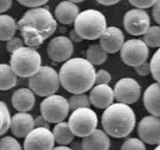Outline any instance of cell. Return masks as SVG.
Listing matches in <instances>:
<instances>
[{
	"mask_svg": "<svg viewBox=\"0 0 160 150\" xmlns=\"http://www.w3.org/2000/svg\"><path fill=\"white\" fill-rule=\"evenodd\" d=\"M40 53L32 47L22 46L12 52L10 66L15 75L21 77H30L41 68Z\"/></svg>",
	"mask_w": 160,
	"mask_h": 150,
	"instance_id": "obj_5",
	"label": "cell"
},
{
	"mask_svg": "<svg viewBox=\"0 0 160 150\" xmlns=\"http://www.w3.org/2000/svg\"><path fill=\"white\" fill-rule=\"evenodd\" d=\"M52 150H73L72 148H70L67 146H58V147H55L53 148Z\"/></svg>",
	"mask_w": 160,
	"mask_h": 150,
	"instance_id": "obj_42",
	"label": "cell"
},
{
	"mask_svg": "<svg viewBox=\"0 0 160 150\" xmlns=\"http://www.w3.org/2000/svg\"><path fill=\"white\" fill-rule=\"evenodd\" d=\"M149 65L152 76L158 83H160V47L153 54Z\"/></svg>",
	"mask_w": 160,
	"mask_h": 150,
	"instance_id": "obj_29",
	"label": "cell"
},
{
	"mask_svg": "<svg viewBox=\"0 0 160 150\" xmlns=\"http://www.w3.org/2000/svg\"><path fill=\"white\" fill-rule=\"evenodd\" d=\"M17 23L8 14L0 15V41H8L14 36Z\"/></svg>",
	"mask_w": 160,
	"mask_h": 150,
	"instance_id": "obj_23",
	"label": "cell"
},
{
	"mask_svg": "<svg viewBox=\"0 0 160 150\" xmlns=\"http://www.w3.org/2000/svg\"><path fill=\"white\" fill-rule=\"evenodd\" d=\"M52 134L55 143L59 146H67L71 143L74 139L75 135L69 128V123L67 122H61L56 123L53 127Z\"/></svg>",
	"mask_w": 160,
	"mask_h": 150,
	"instance_id": "obj_22",
	"label": "cell"
},
{
	"mask_svg": "<svg viewBox=\"0 0 160 150\" xmlns=\"http://www.w3.org/2000/svg\"><path fill=\"white\" fill-rule=\"evenodd\" d=\"M120 57L126 65L135 68L147 60L149 47L141 39L127 40L120 50Z\"/></svg>",
	"mask_w": 160,
	"mask_h": 150,
	"instance_id": "obj_9",
	"label": "cell"
},
{
	"mask_svg": "<svg viewBox=\"0 0 160 150\" xmlns=\"http://www.w3.org/2000/svg\"><path fill=\"white\" fill-rule=\"evenodd\" d=\"M132 6L139 9H145L153 6L158 0H128Z\"/></svg>",
	"mask_w": 160,
	"mask_h": 150,
	"instance_id": "obj_34",
	"label": "cell"
},
{
	"mask_svg": "<svg viewBox=\"0 0 160 150\" xmlns=\"http://www.w3.org/2000/svg\"><path fill=\"white\" fill-rule=\"evenodd\" d=\"M74 26V29L83 39L94 40L100 38L107 29V22L102 12L87 9L79 12L75 20Z\"/></svg>",
	"mask_w": 160,
	"mask_h": 150,
	"instance_id": "obj_4",
	"label": "cell"
},
{
	"mask_svg": "<svg viewBox=\"0 0 160 150\" xmlns=\"http://www.w3.org/2000/svg\"><path fill=\"white\" fill-rule=\"evenodd\" d=\"M70 2H73V3H81V2H83V1H85V0H69Z\"/></svg>",
	"mask_w": 160,
	"mask_h": 150,
	"instance_id": "obj_43",
	"label": "cell"
},
{
	"mask_svg": "<svg viewBox=\"0 0 160 150\" xmlns=\"http://www.w3.org/2000/svg\"><path fill=\"white\" fill-rule=\"evenodd\" d=\"M115 99L120 103L130 105L136 102L141 95V86L137 81L131 77L122 78L114 87Z\"/></svg>",
	"mask_w": 160,
	"mask_h": 150,
	"instance_id": "obj_12",
	"label": "cell"
},
{
	"mask_svg": "<svg viewBox=\"0 0 160 150\" xmlns=\"http://www.w3.org/2000/svg\"><path fill=\"white\" fill-rule=\"evenodd\" d=\"M86 60L92 65H101L107 60V52L100 45H92L86 51Z\"/></svg>",
	"mask_w": 160,
	"mask_h": 150,
	"instance_id": "obj_25",
	"label": "cell"
},
{
	"mask_svg": "<svg viewBox=\"0 0 160 150\" xmlns=\"http://www.w3.org/2000/svg\"><path fill=\"white\" fill-rule=\"evenodd\" d=\"M24 43L36 47L53 34L57 22L52 12L45 7H35L26 12L17 23Z\"/></svg>",
	"mask_w": 160,
	"mask_h": 150,
	"instance_id": "obj_1",
	"label": "cell"
},
{
	"mask_svg": "<svg viewBox=\"0 0 160 150\" xmlns=\"http://www.w3.org/2000/svg\"><path fill=\"white\" fill-rule=\"evenodd\" d=\"M0 150H22V145L12 136L0 138Z\"/></svg>",
	"mask_w": 160,
	"mask_h": 150,
	"instance_id": "obj_30",
	"label": "cell"
},
{
	"mask_svg": "<svg viewBox=\"0 0 160 150\" xmlns=\"http://www.w3.org/2000/svg\"><path fill=\"white\" fill-rule=\"evenodd\" d=\"M120 150H146V146L141 138H130L125 140Z\"/></svg>",
	"mask_w": 160,
	"mask_h": 150,
	"instance_id": "obj_31",
	"label": "cell"
},
{
	"mask_svg": "<svg viewBox=\"0 0 160 150\" xmlns=\"http://www.w3.org/2000/svg\"><path fill=\"white\" fill-rule=\"evenodd\" d=\"M150 25V18L143 9H132L126 12L124 16V27L132 36L144 35Z\"/></svg>",
	"mask_w": 160,
	"mask_h": 150,
	"instance_id": "obj_11",
	"label": "cell"
},
{
	"mask_svg": "<svg viewBox=\"0 0 160 150\" xmlns=\"http://www.w3.org/2000/svg\"><path fill=\"white\" fill-rule=\"evenodd\" d=\"M12 116L6 104L0 101V136L4 135L10 129Z\"/></svg>",
	"mask_w": 160,
	"mask_h": 150,
	"instance_id": "obj_27",
	"label": "cell"
},
{
	"mask_svg": "<svg viewBox=\"0 0 160 150\" xmlns=\"http://www.w3.org/2000/svg\"><path fill=\"white\" fill-rule=\"evenodd\" d=\"M68 123L75 136L85 138L97 129L98 116L90 108H80L73 110Z\"/></svg>",
	"mask_w": 160,
	"mask_h": 150,
	"instance_id": "obj_7",
	"label": "cell"
},
{
	"mask_svg": "<svg viewBox=\"0 0 160 150\" xmlns=\"http://www.w3.org/2000/svg\"><path fill=\"white\" fill-rule=\"evenodd\" d=\"M135 114L129 105L124 103L111 104L105 109L102 116L104 132L113 138H121L128 136L134 129Z\"/></svg>",
	"mask_w": 160,
	"mask_h": 150,
	"instance_id": "obj_3",
	"label": "cell"
},
{
	"mask_svg": "<svg viewBox=\"0 0 160 150\" xmlns=\"http://www.w3.org/2000/svg\"><path fill=\"white\" fill-rule=\"evenodd\" d=\"M111 81V75L105 69H100L95 75L96 85H108Z\"/></svg>",
	"mask_w": 160,
	"mask_h": 150,
	"instance_id": "obj_32",
	"label": "cell"
},
{
	"mask_svg": "<svg viewBox=\"0 0 160 150\" xmlns=\"http://www.w3.org/2000/svg\"><path fill=\"white\" fill-rule=\"evenodd\" d=\"M78 14H79L78 6L69 0H64L59 3L54 10L55 19L59 22L66 25L74 22Z\"/></svg>",
	"mask_w": 160,
	"mask_h": 150,
	"instance_id": "obj_21",
	"label": "cell"
},
{
	"mask_svg": "<svg viewBox=\"0 0 160 150\" xmlns=\"http://www.w3.org/2000/svg\"><path fill=\"white\" fill-rule=\"evenodd\" d=\"M89 99L92 106L102 109L113 104L115 99L114 90L109 85H96L92 88Z\"/></svg>",
	"mask_w": 160,
	"mask_h": 150,
	"instance_id": "obj_17",
	"label": "cell"
},
{
	"mask_svg": "<svg viewBox=\"0 0 160 150\" xmlns=\"http://www.w3.org/2000/svg\"><path fill=\"white\" fill-rule=\"evenodd\" d=\"M81 144L83 150H109L110 139L104 131L96 129L90 135L83 138Z\"/></svg>",
	"mask_w": 160,
	"mask_h": 150,
	"instance_id": "obj_18",
	"label": "cell"
},
{
	"mask_svg": "<svg viewBox=\"0 0 160 150\" xmlns=\"http://www.w3.org/2000/svg\"><path fill=\"white\" fill-rule=\"evenodd\" d=\"M35 128V119L27 112H18L12 116V133L16 138H25Z\"/></svg>",
	"mask_w": 160,
	"mask_h": 150,
	"instance_id": "obj_16",
	"label": "cell"
},
{
	"mask_svg": "<svg viewBox=\"0 0 160 150\" xmlns=\"http://www.w3.org/2000/svg\"><path fill=\"white\" fill-rule=\"evenodd\" d=\"M22 39L20 38V37L13 36L10 40L7 41V43H6V50H7V52H9L10 53H12V52H14L16 50H18L21 47H22Z\"/></svg>",
	"mask_w": 160,
	"mask_h": 150,
	"instance_id": "obj_33",
	"label": "cell"
},
{
	"mask_svg": "<svg viewBox=\"0 0 160 150\" xmlns=\"http://www.w3.org/2000/svg\"><path fill=\"white\" fill-rule=\"evenodd\" d=\"M12 0H0V13L5 12L10 9Z\"/></svg>",
	"mask_w": 160,
	"mask_h": 150,
	"instance_id": "obj_39",
	"label": "cell"
},
{
	"mask_svg": "<svg viewBox=\"0 0 160 150\" xmlns=\"http://www.w3.org/2000/svg\"><path fill=\"white\" fill-rule=\"evenodd\" d=\"M143 103L148 112L160 117V83L151 84L144 92Z\"/></svg>",
	"mask_w": 160,
	"mask_h": 150,
	"instance_id": "obj_20",
	"label": "cell"
},
{
	"mask_svg": "<svg viewBox=\"0 0 160 150\" xmlns=\"http://www.w3.org/2000/svg\"><path fill=\"white\" fill-rule=\"evenodd\" d=\"M69 39L73 42H76V43H79L81 41H83L84 39L81 37L79 36V34L75 30V29H72L70 32H69Z\"/></svg>",
	"mask_w": 160,
	"mask_h": 150,
	"instance_id": "obj_40",
	"label": "cell"
},
{
	"mask_svg": "<svg viewBox=\"0 0 160 150\" xmlns=\"http://www.w3.org/2000/svg\"><path fill=\"white\" fill-rule=\"evenodd\" d=\"M143 41L150 47H160V26H151L143 35Z\"/></svg>",
	"mask_w": 160,
	"mask_h": 150,
	"instance_id": "obj_26",
	"label": "cell"
},
{
	"mask_svg": "<svg viewBox=\"0 0 160 150\" xmlns=\"http://www.w3.org/2000/svg\"><path fill=\"white\" fill-rule=\"evenodd\" d=\"M54 138L50 129L35 127L25 137L24 150H52L54 148Z\"/></svg>",
	"mask_w": 160,
	"mask_h": 150,
	"instance_id": "obj_10",
	"label": "cell"
},
{
	"mask_svg": "<svg viewBox=\"0 0 160 150\" xmlns=\"http://www.w3.org/2000/svg\"><path fill=\"white\" fill-rule=\"evenodd\" d=\"M60 85L59 74L49 66H41L38 71L29 79V89L41 97L55 94Z\"/></svg>",
	"mask_w": 160,
	"mask_h": 150,
	"instance_id": "obj_6",
	"label": "cell"
},
{
	"mask_svg": "<svg viewBox=\"0 0 160 150\" xmlns=\"http://www.w3.org/2000/svg\"><path fill=\"white\" fill-rule=\"evenodd\" d=\"M152 15H153L155 22L160 25V0H158L156 2V4L153 6Z\"/></svg>",
	"mask_w": 160,
	"mask_h": 150,
	"instance_id": "obj_38",
	"label": "cell"
},
{
	"mask_svg": "<svg viewBox=\"0 0 160 150\" xmlns=\"http://www.w3.org/2000/svg\"><path fill=\"white\" fill-rule=\"evenodd\" d=\"M154 150H160V144H158V147H157V148H156Z\"/></svg>",
	"mask_w": 160,
	"mask_h": 150,
	"instance_id": "obj_44",
	"label": "cell"
},
{
	"mask_svg": "<svg viewBox=\"0 0 160 150\" xmlns=\"http://www.w3.org/2000/svg\"><path fill=\"white\" fill-rule=\"evenodd\" d=\"M17 1L22 6L35 8V7H41V6H44L49 0H17Z\"/></svg>",
	"mask_w": 160,
	"mask_h": 150,
	"instance_id": "obj_35",
	"label": "cell"
},
{
	"mask_svg": "<svg viewBox=\"0 0 160 150\" xmlns=\"http://www.w3.org/2000/svg\"><path fill=\"white\" fill-rule=\"evenodd\" d=\"M99 4H102L103 6H113L119 2L120 0H96Z\"/></svg>",
	"mask_w": 160,
	"mask_h": 150,
	"instance_id": "obj_41",
	"label": "cell"
},
{
	"mask_svg": "<svg viewBox=\"0 0 160 150\" xmlns=\"http://www.w3.org/2000/svg\"><path fill=\"white\" fill-rule=\"evenodd\" d=\"M138 135L144 143L160 144V117L148 115L138 124Z\"/></svg>",
	"mask_w": 160,
	"mask_h": 150,
	"instance_id": "obj_14",
	"label": "cell"
},
{
	"mask_svg": "<svg viewBox=\"0 0 160 150\" xmlns=\"http://www.w3.org/2000/svg\"><path fill=\"white\" fill-rule=\"evenodd\" d=\"M134 69H135V71L138 75H142V76H146L150 73V65L147 61H145L142 64L135 67Z\"/></svg>",
	"mask_w": 160,
	"mask_h": 150,
	"instance_id": "obj_36",
	"label": "cell"
},
{
	"mask_svg": "<svg viewBox=\"0 0 160 150\" xmlns=\"http://www.w3.org/2000/svg\"><path fill=\"white\" fill-rule=\"evenodd\" d=\"M69 101L62 95L52 94L43 99L40 104L41 115L50 123L63 122L69 115Z\"/></svg>",
	"mask_w": 160,
	"mask_h": 150,
	"instance_id": "obj_8",
	"label": "cell"
},
{
	"mask_svg": "<svg viewBox=\"0 0 160 150\" xmlns=\"http://www.w3.org/2000/svg\"><path fill=\"white\" fill-rule=\"evenodd\" d=\"M69 109L71 110L78 109L80 108H90L91 101L89 96L86 95L85 93H77L73 94L69 99Z\"/></svg>",
	"mask_w": 160,
	"mask_h": 150,
	"instance_id": "obj_28",
	"label": "cell"
},
{
	"mask_svg": "<svg viewBox=\"0 0 160 150\" xmlns=\"http://www.w3.org/2000/svg\"><path fill=\"white\" fill-rule=\"evenodd\" d=\"M35 127L50 129V123L47 121L46 119H45L44 116L39 115L37 118H35Z\"/></svg>",
	"mask_w": 160,
	"mask_h": 150,
	"instance_id": "obj_37",
	"label": "cell"
},
{
	"mask_svg": "<svg viewBox=\"0 0 160 150\" xmlns=\"http://www.w3.org/2000/svg\"><path fill=\"white\" fill-rule=\"evenodd\" d=\"M125 43L122 30L117 27H107L100 37V46L107 53H115L121 50Z\"/></svg>",
	"mask_w": 160,
	"mask_h": 150,
	"instance_id": "obj_15",
	"label": "cell"
},
{
	"mask_svg": "<svg viewBox=\"0 0 160 150\" xmlns=\"http://www.w3.org/2000/svg\"><path fill=\"white\" fill-rule=\"evenodd\" d=\"M12 107L19 112H28L35 105V94L30 89L20 88L12 93Z\"/></svg>",
	"mask_w": 160,
	"mask_h": 150,
	"instance_id": "obj_19",
	"label": "cell"
},
{
	"mask_svg": "<svg viewBox=\"0 0 160 150\" xmlns=\"http://www.w3.org/2000/svg\"><path fill=\"white\" fill-rule=\"evenodd\" d=\"M74 51L72 41L69 37L59 36L52 39L47 46V54L52 60L56 62L67 61Z\"/></svg>",
	"mask_w": 160,
	"mask_h": 150,
	"instance_id": "obj_13",
	"label": "cell"
},
{
	"mask_svg": "<svg viewBox=\"0 0 160 150\" xmlns=\"http://www.w3.org/2000/svg\"><path fill=\"white\" fill-rule=\"evenodd\" d=\"M96 71L86 59L72 58L65 61L59 72L63 88L73 94L85 93L95 84Z\"/></svg>",
	"mask_w": 160,
	"mask_h": 150,
	"instance_id": "obj_2",
	"label": "cell"
},
{
	"mask_svg": "<svg viewBox=\"0 0 160 150\" xmlns=\"http://www.w3.org/2000/svg\"><path fill=\"white\" fill-rule=\"evenodd\" d=\"M17 75L8 64H0V91H7L16 85Z\"/></svg>",
	"mask_w": 160,
	"mask_h": 150,
	"instance_id": "obj_24",
	"label": "cell"
}]
</instances>
